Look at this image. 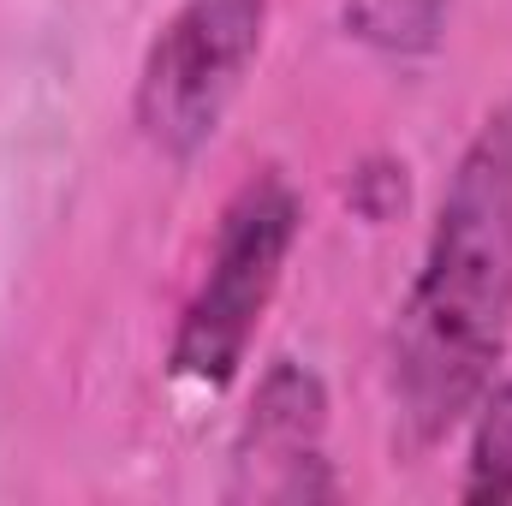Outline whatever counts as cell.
I'll list each match as a JSON object with an SVG mask.
<instances>
[{
    "instance_id": "1",
    "label": "cell",
    "mask_w": 512,
    "mask_h": 506,
    "mask_svg": "<svg viewBox=\"0 0 512 506\" xmlns=\"http://www.w3.org/2000/svg\"><path fill=\"white\" fill-rule=\"evenodd\" d=\"M512 340V102L459 155L417 286L393 328V417L441 441L495 381Z\"/></svg>"
},
{
    "instance_id": "2",
    "label": "cell",
    "mask_w": 512,
    "mask_h": 506,
    "mask_svg": "<svg viewBox=\"0 0 512 506\" xmlns=\"http://www.w3.org/2000/svg\"><path fill=\"white\" fill-rule=\"evenodd\" d=\"M298 221H304V209L280 173L251 179L227 203L215 251H209V274H203L197 298L185 304V322L173 340L179 376L203 381V387H227L239 376V364L256 340V322L280 286V268L298 245Z\"/></svg>"
},
{
    "instance_id": "3",
    "label": "cell",
    "mask_w": 512,
    "mask_h": 506,
    "mask_svg": "<svg viewBox=\"0 0 512 506\" xmlns=\"http://www.w3.org/2000/svg\"><path fill=\"white\" fill-rule=\"evenodd\" d=\"M268 0H185L137 72V126L167 155H197L262 54Z\"/></svg>"
},
{
    "instance_id": "4",
    "label": "cell",
    "mask_w": 512,
    "mask_h": 506,
    "mask_svg": "<svg viewBox=\"0 0 512 506\" xmlns=\"http://www.w3.org/2000/svg\"><path fill=\"white\" fill-rule=\"evenodd\" d=\"M322 381L298 364H274L268 381L256 387L251 423L239 441V483L233 495L256 501H316L334 495V477L322 471Z\"/></svg>"
},
{
    "instance_id": "5",
    "label": "cell",
    "mask_w": 512,
    "mask_h": 506,
    "mask_svg": "<svg viewBox=\"0 0 512 506\" xmlns=\"http://www.w3.org/2000/svg\"><path fill=\"white\" fill-rule=\"evenodd\" d=\"M453 0H346V30L382 54H429Z\"/></svg>"
},
{
    "instance_id": "6",
    "label": "cell",
    "mask_w": 512,
    "mask_h": 506,
    "mask_svg": "<svg viewBox=\"0 0 512 506\" xmlns=\"http://www.w3.org/2000/svg\"><path fill=\"white\" fill-rule=\"evenodd\" d=\"M465 501H512V381H489L477 399Z\"/></svg>"
}]
</instances>
